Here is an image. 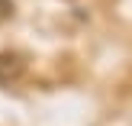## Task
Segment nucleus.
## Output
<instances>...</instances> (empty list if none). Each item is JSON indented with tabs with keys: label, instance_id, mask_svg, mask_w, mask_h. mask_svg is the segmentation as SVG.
<instances>
[{
	"label": "nucleus",
	"instance_id": "obj_1",
	"mask_svg": "<svg viewBox=\"0 0 132 126\" xmlns=\"http://www.w3.org/2000/svg\"><path fill=\"white\" fill-rule=\"evenodd\" d=\"M23 75V58L16 55V52H10V55H0V84H10L16 81V78Z\"/></svg>",
	"mask_w": 132,
	"mask_h": 126
},
{
	"label": "nucleus",
	"instance_id": "obj_2",
	"mask_svg": "<svg viewBox=\"0 0 132 126\" xmlns=\"http://www.w3.org/2000/svg\"><path fill=\"white\" fill-rule=\"evenodd\" d=\"M13 16V0H0V19Z\"/></svg>",
	"mask_w": 132,
	"mask_h": 126
}]
</instances>
